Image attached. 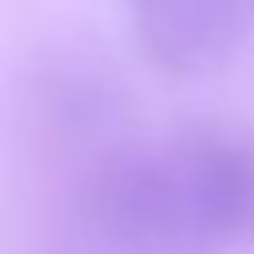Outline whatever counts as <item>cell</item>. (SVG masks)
<instances>
[{
    "label": "cell",
    "instance_id": "cell-2",
    "mask_svg": "<svg viewBox=\"0 0 254 254\" xmlns=\"http://www.w3.org/2000/svg\"><path fill=\"white\" fill-rule=\"evenodd\" d=\"M194 254L254 246V143L218 123H190L167 143Z\"/></svg>",
    "mask_w": 254,
    "mask_h": 254
},
{
    "label": "cell",
    "instance_id": "cell-4",
    "mask_svg": "<svg viewBox=\"0 0 254 254\" xmlns=\"http://www.w3.org/2000/svg\"><path fill=\"white\" fill-rule=\"evenodd\" d=\"M127 12H131L135 44L159 75L187 79L202 71L183 16V0H127Z\"/></svg>",
    "mask_w": 254,
    "mask_h": 254
},
{
    "label": "cell",
    "instance_id": "cell-5",
    "mask_svg": "<svg viewBox=\"0 0 254 254\" xmlns=\"http://www.w3.org/2000/svg\"><path fill=\"white\" fill-rule=\"evenodd\" d=\"M198 67H218L242 40V0H183Z\"/></svg>",
    "mask_w": 254,
    "mask_h": 254
},
{
    "label": "cell",
    "instance_id": "cell-3",
    "mask_svg": "<svg viewBox=\"0 0 254 254\" xmlns=\"http://www.w3.org/2000/svg\"><path fill=\"white\" fill-rule=\"evenodd\" d=\"M36 107L64 139H119L135 119L127 79L91 52L48 56L36 71Z\"/></svg>",
    "mask_w": 254,
    "mask_h": 254
},
{
    "label": "cell",
    "instance_id": "cell-1",
    "mask_svg": "<svg viewBox=\"0 0 254 254\" xmlns=\"http://www.w3.org/2000/svg\"><path fill=\"white\" fill-rule=\"evenodd\" d=\"M83 226L103 254H194L167 147H111L83 183Z\"/></svg>",
    "mask_w": 254,
    "mask_h": 254
}]
</instances>
